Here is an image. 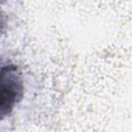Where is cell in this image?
<instances>
[{"instance_id": "obj_1", "label": "cell", "mask_w": 132, "mask_h": 132, "mask_svg": "<svg viewBox=\"0 0 132 132\" xmlns=\"http://www.w3.org/2000/svg\"><path fill=\"white\" fill-rule=\"evenodd\" d=\"M1 113L6 114L21 98L23 86L18 68L14 65L3 66L1 69V89H0Z\"/></svg>"}]
</instances>
